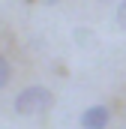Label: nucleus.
<instances>
[{
  "label": "nucleus",
  "mask_w": 126,
  "mask_h": 129,
  "mask_svg": "<svg viewBox=\"0 0 126 129\" xmlns=\"http://www.w3.org/2000/svg\"><path fill=\"white\" fill-rule=\"evenodd\" d=\"M45 3H48V6H54V3H60V0H45Z\"/></svg>",
  "instance_id": "obj_5"
},
{
  "label": "nucleus",
  "mask_w": 126,
  "mask_h": 129,
  "mask_svg": "<svg viewBox=\"0 0 126 129\" xmlns=\"http://www.w3.org/2000/svg\"><path fill=\"white\" fill-rule=\"evenodd\" d=\"M51 105H54V93L48 87H42V84H33V87H24L15 96V114H21V117H39Z\"/></svg>",
  "instance_id": "obj_1"
},
{
  "label": "nucleus",
  "mask_w": 126,
  "mask_h": 129,
  "mask_svg": "<svg viewBox=\"0 0 126 129\" xmlns=\"http://www.w3.org/2000/svg\"><path fill=\"white\" fill-rule=\"evenodd\" d=\"M117 24L126 30V0H120V3H117Z\"/></svg>",
  "instance_id": "obj_4"
},
{
  "label": "nucleus",
  "mask_w": 126,
  "mask_h": 129,
  "mask_svg": "<svg viewBox=\"0 0 126 129\" xmlns=\"http://www.w3.org/2000/svg\"><path fill=\"white\" fill-rule=\"evenodd\" d=\"M9 81H12V66H9V60L0 54V90H3Z\"/></svg>",
  "instance_id": "obj_3"
},
{
  "label": "nucleus",
  "mask_w": 126,
  "mask_h": 129,
  "mask_svg": "<svg viewBox=\"0 0 126 129\" xmlns=\"http://www.w3.org/2000/svg\"><path fill=\"white\" fill-rule=\"evenodd\" d=\"M111 123V111L105 105H90L81 114V129H108Z\"/></svg>",
  "instance_id": "obj_2"
}]
</instances>
